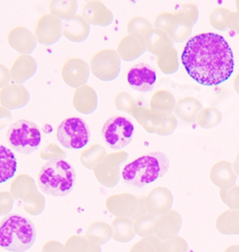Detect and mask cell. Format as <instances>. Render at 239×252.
Masks as SVG:
<instances>
[{
    "label": "cell",
    "mask_w": 239,
    "mask_h": 252,
    "mask_svg": "<svg viewBox=\"0 0 239 252\" xmlns=\"http://www.w3.org/2000/svg\"><path fill=\"white\" fill-rule=\"evenodd\" d=\"M181 62L188 75L204 86H216L228 81L235 68L228 42L213 33L191 37L183 49Z\"/></svg>",
    "instance_id": "1"
},
{
    "label": "cell",
    "mask_w": 239,
    "mask_h": 252,
    "mask_svg": "<svg viewBox=\"0 0 239 252\" xmlns=\"http://www.w3.org/2000/svg\"><path fill=\"white\" fill-rule=\"evenodd\" d=\"M169 157L165 153H149L126 164L122 171V178L126 184L142 188L163 178L169 171Z\"/></svg>",
    "instance_id": "2"
},
{
    "label": "cell",
    "mask_w": 239,
    "mask_h": 252,
    "mask_svg": "<svg viewBox=\"0 0 239 252\" xmlns=\"http://www.w3.org/2000/svg\"><path fill=\"white\" fill-rule=\"evenodd\" d=\"M76 171L69 162L55 159L46 162L37 176V184L46 194L62 197L69 194L76 185Z\"/></svg>",
    "instance_id": "3"
},
{
    "label": "cell",
    "mask_w": 239,
    "mask_h": 252,
    "mask_svg": "<svg viewBox=\"0 0 239 252\" xmlns=\"http://www.w3.org/2000/svg\"><path fill=\"white\" fill-rule=\"evenodd\" d=\"M35 239V225L27 217L11 214L0 222V248L7 252H27Z\"/></svg>",
    "instance_id": "4"
},
{
    "label": "cell",
    "mask_w": 239,
    "mask_h": 252,
    "mask_svg": "<svg viewBox=\"0 0 239 252\" xmlns=\"http://www.w3.org/2000/svg\"><path fill=\"white\" fill-rule=\"evenodd\" d=\"M7 138L10 148L25 155L35 153L41 144V133L34 123L19 120L9 126Z\"/></svg>",
    "instance_id": "5"
},
{
    "label": "cell",
    "mask_w": 239,
    "mask_h": 252,
    "mask_svg": "<svg viewBox=\"0 0 239 252\" xmlns=\"http://www.w3.org/2000/svg\"><path fill=\"white\" fill-rule=\"evenodd\" d=\"M90 138L88 125L80 118H68L57 128V139L66 149L80 150L87 146Z\"/></svg>",
    "instance_id": "6"
},
{
    "label": "cell",
    "mask_w": 239,
    "mask_h": 252,
    "mask_svg": "<svg viewBox=\"0 0 239 252\" xmlns=\"http://www.w3.org/2000/svg\"><path fill=\"white\" fill-rule=\"evenodd\" d=\"M101 133L105 143L110 149L122 150L132 142L135 127L126 118L115 116L106 121Z\"/></svg>",
    "instance_id": "7"
},
{
    "label": "cell",
    "mask_w": 239,
    "mask_h": 252,
    "mask_svg": "<svg viewBox=\"0 0 239 252\" xmlns=\"http://www.w3.org/2000/svg\"><path fill=\"white\" fill-rule=\"evenodd\" d=\"M131 115L142 126V128L150 134L169 136L177 129V118L174 114H171L168 117H160L153 114L149 108L137 106Z\"/></svg>",
    "instance_id": "8"
},
{
    "label": "cell",
    "mask_w": 239,
    "mask_h": 252,
    "mask_svg": "<svg viewBox=\"0 0 239 252\" xmlns=\"http://www.w3.org/2000/svg\"><path fill=\"white\" fill-rule=\"evenodd\" d=\"M144 196H137L131 193H120L106 199L107 210L117 218L136 220L147 212Z\"/></svg>",
    "instance_id": "9"
},
{
    "label": "cell",
    "mask_w": 239,
    "mask_h": 252,
    "mask_svg": "<svg viewBox=\"0 0 239 252\" xmlns=\"http://www.w3.org/2000/svg\"><path fill=\"white\" fill-rule=\"evenodd\" d=\"M90 69L100 81H114L121 72V58L115 50H102L91 59Z\"/></svg>",
    "instance_id": "10"
},
{
    "label": "cell",
    "mask_w": 239,
    "mask_h": 252,
    "mask_svg": "<svg viewBox=\"0 0 239 252\" xmlns=\"http://www.w3.org/2000/svg\"><path fill=\"white\" fill-rule=\"evenodd\" d=\"M128 159V153L124 151L109 153L97 164L94 171L101 185L106 188H114L121 180V165Z\"/></svg>",
    "instance_id": "11"
},
{
    "label": "cell",
    "mask_w": 239,
    "mask_h": 252,
    "mask_svg": "<svg viewBox=\"0 0 239 252\" xmlns=\"http://www.w3.org/2000/svg\"><path fill=\"white\" fill-rule=\"evenodd\" d=\"M62 21L51 13L42 15L35 29L36 41L41 45L56 44L63 36Z\"/></svg>",
    "instance_id": "12"
},
{
    "label": "cell",
    "mask_w": 239,
    "mask_h": 252,
    "mask_svg": "<svg viewBox=\"0 0 239 252\" xmlns=\"http://www.w3.org/2000/svg\"><path fill=\"white\" fill-rule=\"evenodd\" d=\"M90 65L84 60L73 57L67 60L62 68V79L66 84L72 88L86 85L90 77Z\"/></svg>",
    "instance_id": "13"
},
{
    "label": "cell",
    "mask_w": 239,
    "mask_h": 252,
    "mask_svg": "<svg viewBox=\"0 0 239 252\" xmlns=\"http://www.w3.org/2000/svg\"><path fill=\"white\" fill-rule=\"evenodd\" d=\"M156 81L155 70L147 63L136 64L127 74V81L131 88L141 93L151 92Z\"/></svg>",
    "instance_id": "14"
},
{
    "label": "cell",
    "mask_w": 239,
    "mask_h": 252,
    "mask_svg": "<svg viewBox=\"0 0 239 252\" xmlns=\"http://www.w3.org/2000/svg\"><path fill=\"white\" fill-rule=\"evenodd\" d=\"M174 197L170 189L166 187H156L151 189L145 199L147 211L153 216H161L171 209Z\"/></svg>",
    "instance_id": "15"
},
{
    "label": "cell",
    "mask_w": 239,
    "mask_h": 252,
    "mask_svg": "<svg viewBox=\"0 0 239 252\" xmlns=\"http://www.w3.org/2000/svg\"><path fill=\"white\" fill-rule=\"evenodd\" d=\"M30 101V93L24 85L9 84L0 91V104L8 110L25 108Z\"/></svg>",
    "instance_id": "16"
},
{
    "label": "cell",
    "mask_w": 239,
    "mask_h": 252,
    "mask_svg": "<svg viewBox=\"0 0 239 252\" xmlns=\"http://www.w3.org/2000/svg\"><path fill=\"white\" fill-rule=\"evenodd\" d=\"M182 218L173 209L158 216L155 221V235L160 240H166L177 236L182 227Z\"/></svg>",
    "instance_id": "17"
},
{
    "label": "cell",
    "mask_w": 239,
    "mask_h": 252,
    "mask_svg": "<svg viewBox=\"0 0 239 252\" xmlns=\"http://www.w3.org/2000/svg\"><path fill=\"white\" fill-rule=\"evenodd\" d=\"M81 16L89 25L98 27H108L114 20L112 11L103 2L97 0L85 3Z\"/></svg>",
    "instance_id": "18"
},
{
    "label": "cell",
    "mask_w": 239,
    "mask_h": 252,
    "mask_svg": "<svg viewBox=\"0 0 239 252\" xmlns=\"http://www.w3.org/2000/svg\"><path fill=\"white\" fill-rule=\"evenodd\" d=\"M9 46L22 55H31L36 48L35 36L27 27H16L8 34Z\"/></svg>",
    "instance_id": "19"
},
{
    "label": "cell",
    "mask_w": 239,
    "mask_h": 252,
    "mask_svg": "<svg viewBox=\"0 0 239 252\" xmlns=\"http://www.w3.org/2000/svg\"><path fill=\"white\" fill-rule=\"evenodd\" d=\"M147 51L145 37L137 34H128L120 41L117 53L121 60L132 62L139 58Z\"/></svg>",
    "instance_id": "20"
},
{
    "label": "cell",
    "mask_w": 239,
    "mask_h": 252,
    "mask_svg": "<svg viewBox=\"0 0 239 252\" xmlns=\"http://www.w3.org/2000/svg\"><path fill=\"white\" fill-rule=\"evenodd\" d=\"M72 103L75 109L81 114H92L98 107V94L93 87L83 85L74 92Z\"/></svg>",
    "instance_id": "21"
},
{
    "label": "cell",
    "mask_w": 239,
    "mask_h": 252,
    "mask_svg": "<svg viewBox=\"0 0 239 252\" xmlns=\"http://www.w3.org/2000/svg\"><path fill=\"white\" fill-rule=\"evenodd\" d=\"M37 71V63L31 55H20L12 64L9 73L10 78L16 84H24Z\"/></svg>",
    "instance_id": "22"
},
{
    "label": "cell",
    "mask_w": 239,
    "mask_h": 252,
    "mask_svg": "<svg viewBox=\"0 0 239 252\" xmlns=\"http://www.w3.org/2000/svg\"><path fill=\"white\" fill-rule=\"evenodd\" d=\"M63 24V36L75 43H81L88 38L90 35V25L81 15L65 20Z\"/></svg>",
    "instance_id": "23"
},
{
    "label": "cell",
    "mask_w": 239,
    "mask_h": 252,
    "mask_svg": "<svg viewBox=\"0 0 239 252\" xmlns=\"http://www.w3.org/2000/svg\"><path fill=\"white\" fill-rule=\"evenodd\" d=\"M209 177L213 184L221 189L235 186L238 180V175L234 170L233 164L227 161L216 162L211 167Z\"/></svg>",
    "instance_id": "24"
},
{
    "label": "cell",
    "mask_w": 239,
    "mask_h": 252,
    "mask_svg": "<svg viewBox=\"0 0 239 252\" xmlns=\"http://www.w3.org/2000/svg\"><path fill=\"white\" fill-rule=\"evenodd\" d=\"M147 51L160 56L174 48V42L169 34L157 28H152L145 36Z\"/></svg>",
    "instance_id": "25"
},
{
    "label": "cell",
    "mask_w": 239,
    "mask_h": 252,
    "mask_svg": "<svg viewBox=\"0 0 239 252\" xmlns=\"http://www.w3.org/2000/svg\"><path fill=\"white\" fill-rule=\"evenodd\" d=\"M194 26L195 24L192 19L187 16L186 14L177 11L174 13V18L167 33L173 42L181 43L192 36Z\"/></svg>",
    "instance_id": "26"
},
{
    "label": "cell",
    "mask_w": 239,
    "mask_h": 252,
    "mask_svg": "<svg viewBox=\"0 0 239 252\" xmlns=\"http://www.w3.org/2000/svg\"><path fill=\"white\" fill-rule=\"evenodd\" d=\"M176 104L175 96L168 90L156 91L150 101L151 112L160 117H168L171 115Z\"/></svg>",
    "instance_id": "27"
},
{
    "label": "cell",
    "mask_w": 239,
    "mask_h": 252,
    "mask_svg": "<svg viewBox=\"0 0 239 252\" xmlns=\"http://www.w3.org/2000/svg\"><path fill=\"white\" fill-rule=\"evenodd\" d=\"M203 109L201 102L195 97L187 96L178 100L174 109L175 116L185 123H194Z\"/></svg>",
    "instance_id": "28"
},
{
    "label": "cell",
    "mask_w": 239,
    "mask_h": 252,
    "mask_svg": "<svg viewBox=\"0 0 239 252\" xmlns=\"http://www.w3.org/2000/svg\"><path fill=\"white\" fill-rule=\"evenodd\" d=\"M17 159L9 148L0 145V184L11 180L17 172Z\"/></svg>",
    "instance_id": "29"
},
{
    "label": "cell",
    "mask_w": 239,
    "mask_h": 252,
    "mask_svg": "<svg viewBox=\"0 0 239 252\" xmlns=\"http://www.w3.org/2000/svg\"><path fill=\"white\" fill-rule=\"evenodd\" d=\"M216 228L222 234H239V210H226L216 220Z\"/></svg>",
    "instance_id": "30"
},
{
    "label": "cell",
    "mask_w": 239,
    "mask_h": 252,
    "mask_svg": "<svg viewBox=\"0 0 239 252\" xmlns=\"http://www.w3.org/2000/svg\"><path fill=\"white\" fill-rule=\"evenodd\" d=\"M111 229L113 230V239L120 243H128L136 236L133 221L127 218H116L112 221Z\"/></svg>",
    "instance_id": "31"
},
{
    "label": "cell",
    "mask_w": 239,
    "mask_h": 252,
    "mask_svg": "<svg viewBox=\"0 0 239 252\" xmlns=\"http://www.w3.org/2000/svg\"><path fill=\"white\" fill-rule=\"evenodd\" d=\"M78 2L75 0L58 1L54 0L49 3V9L51 14L60 20H68L76 15L78 10Z\"/></svg>",
    "instance_id": "32"
},
{
    "label": "cell",
    "mask_w": 239,
    "mask_h": 252,
    "mask_svg": "<svg viewBox=\"0 0 239 252\" xmlns=\"http://www.w3.org/2000/svg\"><path fill=\"white\" fill-rule=\"evenodd\" d=\"M222 111L214 107L203 108L196 119L197 125L204 129L215 128L222 123Z\"/></svg>",
    "instance_id": "33"
},
{
    "label": "cell",
    "mask_w": 239,
    "mask_h": 252,
    "mask_svg": "<svg viewBox=\"0 0 239 252\" xmlns=\"http://www.w3.org/2000/svg\"><path fill=\"white\" fill-rule=\"evenodd\" d=\"M156 217L145 213L137 218L133 222L134 231L140 237H148L155 234Z\"/></svg>",
    "instance_id": "34"
},
{
    "label": "cell",
    "mask_w": 239,
    "mask_h": 252,
    "mask_svg": "<svg viewBox=\"0 0 239 252\" xmlns=\"http://www.w3.org/2000/svg\"><path fill=\"white\" fill-rule=\"evenodd\" d=\"M157 65L160 70L166 75H172L177 72L179 68L177 50L172 48L169 52L158 56Z\"/></svg>",
    "instance_id": "35"
},
{
    "label": "cell",
    "mask_w": 239,
    "mask_h": 252,
    "mask_svg": "<svg viewBox=\"0 0 239 252\" xmlns=\"http://www.w3.org/2000/svg\"><path fill=\"white\" fill-rule=\"evenodd\" d=\"M106 155V150L101 145H93L81 153V162L86 167L93 168L94 165L101 162Z\"/></svg>",
    "instance_id": "36"
},
{
    "label": "cell",
    "mask_w": 239,
    "mask_h": 252,
    "mask_svg": "<svg viewBox=\"0 0 239 252\" xmlns=\"http://www.w3.org/2000/svg\"><path fill=\"white\" fill-rule=\"evenodd\" d=\"M230 13V9L226 8L219 7L213 9L209 14L210 26L219 31H225L228 28V18Z\"/></svg>",
    "instance_id": "37"
},
{
    "label": "cell",
    "mask_w": 239,
    "mask_h": 252,
    "mask_svg": "<svg viewBox=\"0 0 239 252\" xmlns=\"http://www.w3.org/2000/svg\"><path fill=\"white\" fill-rule=\"evenodd\" d=\"M151 29L152 25L151 22L148 19L140 16L130 19L127 24L128 34H137L144 36Z\"/></svg>",
    "instance_id": "38"
},
{
    "label": "cell",
    "mask_w": 239,
    "mask_h": 252,
    "mask_svg": "<svg viewBox=\"0 0 239 252\" xmlns=\"http://www.w3.org/2000/svg\"><path fill=\"white\" fill-rule=\"evenodd\" d=\"M161 240L156 235L142 237L134 245L129 252H159Z\"/></svg>",
    "instance_id": "39"
},
{
    "label": "cell",
    "mask_w": 239,
    "mask_h": 252,
    "mask_svg": "<svg viewBox=\"0 0 239 252\" xmlns=\"http://www.w3.org/2000/svg\"><path fill=\"white\" fill-rule=\"evenodd\" d=\"M189 246L185 239L176 236L166 240H161L159 252H188Z\"/></svg>",
    "instance_id": "40"
},
{
    "label": "cell",
    "mask_w": 239,
    "mask_h": 252,
    "mask_svg": "<svg viewBox=\"0 0 239 252\" xmlns=\"http://www.w3.org/2000/svg\"><path fill=\"white\" fill-rule=\"evenodd\" d=\"M137 106L133 96L127 92H121L115 96V107L118 110L128 114H132L134 109Z\"/></svg>",
    "instance_id": "41"
},
{
    "label": "cell",
    "mask_w": 239,
    "mask_h": 252,
    "mask_svg": "<svg viewBox=\"0 0 239 252\" xmlns=\"http://www.w3.org/2000/svg\"><path fill=\"white\" fill-rule=\"evenodd\" d=\"M222 202L232 210H239V186H233L229 189H220Z\"/></svg>",
    "instance_id": "42"
},
{
    "label": "cell",
    "mask_w": 239,
    "mask_h": 252,
    "mask_svg": "<svg viewBox=\"0 0 239 252\" xmlns=\"http://www.w3.org/2000/svg\"><path fill=\"white\" fill-rule=\"evenodd\" d=\"M174 18V13L169 12H162L154 21V27L157 29L163 30L165 32L169 31V27L171 26L172 20Z\"/></svg>",
    "instance_id": "43"
},
{
    "label": "cell",
    "mask_w": 239,
    "mask_h": 252,
    "mask_svg": "<svg viewBox=\"0 0 239 252\" xmlns=\"http://www.w3.org/2000/svg\"><path fill=\"white\" fill-rule=\"evenodd\" d=\"M177 11L186 14L187 16H189L190 18L192 19V21L194 22L195 25L197 23L198 18H199V10L194 3H185V4L180 5L177 9Z\"/></svg>",
    "instance_id": "44"
},
{
    "label": "cell",
    "mask_w": 239,
    "mask_h": 252,
    "mask_svg": "<svg viewBox=\"0 0 239 252\" xmlns=\"http://www.w3.org/2000/svg\"><path fill=\"white\" fill-rule=\"evenodd\" d=\"M12 114L7 108L0 107V131L11 124Z\"/></svg>",
    "instance_id": "45"
},
{
    "label": "cell",
    "mask_w": 239,
    "mask_h": 252,
    "mask_svg": "<svg viewBox=\"0 0 239 252\" xmlns=\"http://www.w3.org/2000/svg\"><path fill=\"white\" fill-rule=\"evenodd\" d=\"M228 28L236 32L239 36V11H231L228 18Z\"/></svg>",
    "instance_id": "46"
},
{
    "label": "cell",
    "mask_w": 239,
    "mask_h": 252,
    "mask_svg": "<svg viewBox=\"0 0 239 252\" xmlns=\"http://www.w3.org/2000/svg\"><path fill=\"white\" fill-rule=\"evenodd\" d=\"M11 80L9 70L3 64L0 63V88H4L9 85V81Z\"/></svg>",
    "instance_id": "47"
},
{
    "label": "cell",
    "mask_w": 239,
    "mask_h": 252,
    "mask_svg": "<svg viewBox=\"0 0 239 252\" xmlns=\"http://www.w3.org/2000/svg\"><path fill=\"white\" fill-rule=\"evenodd\" d=\"M233 167H234V170L236 172V174L239 176V153L237 155V157H236V160H235Z\"/></svg>",
    "instance_id": "48"
},
{
    "label": "cell",
    "mask_w": 239,
    "mask_h": 252,
    "mask_svg": "<svg viewBox=\"0 0 239 252\" xmlns=\"http://www.w3.org/2000/svg\"><path fill=\"white\" fill-rule=\"evenodd\" d=\"M224 252H239V245H232Z\"/></svg>",
    "instance_id": "49"
},
{
    "label": "cell",
    "mask_w": 239,
    "mask_h": 252,
    "mask_svg": "<svg viewBox=\"0 0 239 252\" xmlns=\"http://www.w3.org/2000/svg\"><path fill=\"white\" fill-rule=\"evenodd\" d=\"M234 89L237 92V94L239 95V73L237 75L235 81H234Z\"/></svg>",
    "instance_id": "50"
},
{
    "label": "cell",
    "mask_w": 239,
    "mask_h": 252,
    "mask_svg": "<svg viewBox=\"0 0 239 252\" xmlns=\"http://www.w3.org/2000/svg\"><path fill=\"white\" fill-rule=\"evenodd\" d=\"M236 6H237V9H238V11H239V0H238V1H236Z\"/></svg>",
    "instance_id": "51"
}]
</instances>
